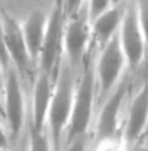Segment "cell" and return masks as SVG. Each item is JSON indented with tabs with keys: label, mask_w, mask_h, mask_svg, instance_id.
Returning a JSON list of instances; mask_svg holds the SVG:
<instances>
[{
	"label": "cell",
	"mask_w": 148,
	"mask_h": 151,
	"mask_svg": "<svg viewBox=\"0 0 148 151\" xmlns=\"http://www.w3.org/2000/svg\"><path fill=\"white\" fill-rule=\"evenodd\" d=\"M84 1L86 0H62V8H64L66 18H70L77 13H79Z\"/></svg>",
	"instance_id": "d6986e66"
},
{
	"label": "cell",
	"mask_w": 148,
	"mask_h": 151,
	"mask_svg": "<svg viewBox=\"0 0 148 151\" xmlns=\"http://www.w3.org/2000/svg\"><path fill=\"white\" fill-rule=\"evenodd\" d=\"M113 7H118V5H122L126 3V0H111Z\"/></svg>",
	"instance_id": "603a6c76"
},
{
	"label": "cell",
	"mask_w": 148,
	"mask_h": 151,
	"mask_svg": "<svg viewBox=\"0 0 148 151\" xmlns=\"http://www.w3.org/2000/svg\"><path fill=\"white\" fill-rule=\"evenodd\" d=\"M95 77L97 86V102H103L124 78L127 60L119 45L118 34L100 48L95 61Z\"/></svg>",
	"instance_id": "3957f363"
},
{
	"label": "cell",
	"mask_w": 148,
	"mask_h": 151,
	"mask_svg": "<svg viewBox=\"0 0 148 151\" xmlns=\"http://www.w3.org/2000/svg\"><path fill=\"white\" fill-rule=\"evenodd\" d=\"M86 14L90 24L94 22L96 18H99L105 12H108L111 8H113L111 0H86Z\"/></svg>",
	"instance_id": "2e32d148"
},
{
	"label": "cell",
	"mask_w": 148,
	"mask_h": 151,
	"mask_svg": "<svg viewBox=\"0 0 148 151\" xmlns=\"http://www.w3.org/2000/svg\"><path fill=\"white\" fill-rule=\"evenodd\" d=\"M65 24H66V16H65L61 3V4L56 5L52 13L48 16L46 37L43 40L39 61H38V67H39L40 72L52 76L53 70H55L60 56L64 52L62 43H64Z\"/></svg>",
	"instance_id": "ba28073f"
},
{
	"label": "cell",
	"mask_w": 148,
	"mask_h": 151,
	"mask_svg": "<svg viewBox=\"0 0 148 151\" xmlns=\"http://www.w3.org/2000/svg\"><path fill=\"white\" fill-rule=\"evenodd\" d=\"M91 40L92 31L86 11L84 13L81 11L73 17L66 18L62 50L68 59V64L73 69L84 64Z\"/></svg>",
	"instance_id": "8992f818"
},
{
	"label": "cell",
	"mask_w": 148,
	"mask_h": 151,
	"mask_svg": "<svg viewBox=\"0 0 148 151\" xmlns=\"http://www.w3.org/2000/svg\"><path fill=\"white\" fill-rule=\"evenodd\" d=\"M9 139H11V137L8 136L7 130L3 128L1 124H0V149L9 147Z\"/></svg>",
	"instance_id": "44dd1931"
},
{
	"label": "cell",
	"mask_w": 148,
	"mask_h": 151,
	"mask_svg": "<svg viewBox=\"0 0 148 151\" xmlns=\"http://www.w3.org/2000/svg\"><path fill=\"white\" fill-rule=\"evenodd\" d=\"M130 91V78L124 77L113 91L102 102L99 115L95 124L96 141L109 138L122 133L121 112Z\"/></svg>",
	"instance_id": "5b68a950"
},
{
	"label": "cell",
	"mask_w": 148,
	"mask_h": 151,
	"mask_svg": "<svg viewBox=\"0 0 148 151\" xmlns=\"http://www.w3.org/2000/svg\"><path fill=\"white\" fill-rule=\"evenodd\" d=\"M147 63H148V58H147Z\"/></svg>",
	"instance_id": "484cf974"
},
{
	"label": "cell",
	"mask_w": 148,
	"mask_h": 151,
	"mask_svg": "<svg viewBox=\"0 0 148 151\" xmlns=\"http://www.w3.org/2000/svg\"><path fill=\"white\" fill-rule=\"evenodd\" d=\"M148 128V77L143 80L139 89L131 96L127 107L122 134L127 146L143 139Z\"/></svg>",
	"instance_id": "9c48e42d"
},
{
	"label": "cell",
	"mask_w": 148,
	"mask_h": 151,
	"mask_svg": "<svg viewBox=\"0 0 148 151\" xmlns=\"http://www.w3.org/2000/svg\"><path fill=\"white\" fill-rule=\"evenodd\" d=\"M65 151H87V136H79L69 141Z\"/></svg>",
	"instance_id": "ffe728a7"
},
{
	"label": "cell",
	"mask_w": 148,
	"mask_h": 151,
	"mask_svg": "<svg viewBox=\"0 0 148 151\" xmlns=\"http://www.w3.org/2000/svg\"><path fill=\"white\" fill-rule=\"evenodd\" d=\"M29 151H53L48 133L46 130L30 129V145Z\"/></svg>",
	"instance_id": "5bb4252c"
},
{
	"label": "cell",
	"mask_w": 148,
	"mask_h": 151,
	"mask_svg": "<svg viewBox=\"0 0 148 151\" xmlns=\"http://www.w3.org/2000/svg\"><path fill=\"white\" fill-rule=\"evenodd\" d=\"M134 3H135V8H137L138 20H139L140 27L143 30L148 47V0H134Z\"/></svg>",
	"instance_id": "e0dca14e"
},
{
	"label": "cell",
	"mask_w": 148,
	"mask_h": 151,
	"mask_svg": "<svg viewBox=\"0 0 148 151\" xmlns=\"http://www.w3.org/2000/svg\"><path fill=\"white\" fill-rule=\"evenodd\" d=\"M53 89H55L53 77L39 70L34 81L33 98H31V129L34 130H44Z\"/></svg>",
	"instance_id": "8fae6325"
},
{
	"label": "cell",
	"mask_w": 148,
	"mask_h": 151,
	"mask_svg": "<svg viewBox=\"0 0 148 151\" xmlns=\"http://www.w3.org/2000/svg\"><path fill=\"white\" fill-rule=\"evenodd\" d=\"M126 151H148V145L147 143H134L131 146H127Z\"/></svg>",
	"instance_id": "7402d4cb"
},
{
	"label": "cell",
	"mask_w": 148,
	"mask_h": 151,
	"mask_svg": "<svg viewBox=\"0 0 148 151\" xmlns=\"http://www.w3.org/2000/svg\"><path fill=\"white\" fill-rule=\"evenodd\" d=\"M126 149H127V145H126V141L122 133L96 141L95 146V151H126Z\"/></svg>",
	"instance_id": "9a60e30c"
},
{
	"label": "cell",
	"mask_w": 148,
	"mask_h": 151,
	"mask_svg": "<svg viewBox=\"0 0 148 151\" xmlns=\"http://www.w3.org/2000/svg\"><path fill=\"white\" fill-rule=\"evenodd\" d=\"M75 83L77 81L73 76V68L70 65L68 64L60 69L55 81V89L47 116V128L53 151H60L61 149L62 134L66 132L70 121Z\"/></svg>",
	"instance_id": "6da1fadb"
},
{
	"label": "cell",
	"mask_w": 148,
	"mask_h": 151,
	"mask_svg": "<svg viewBox=\"0 0 148 151\" xmlns=\"http://www.w3.org/2000/svg\"><path fill=\"white\" fill-rule=\"evenodd\" d=\"M0 64H1L3 69L5 70V73L9 70V68L12 67V61L9 58V52L5 45V39H4V34H3V26H1V21H0Z\"/></svg>",
	"instance_id": "ac0fdd59"
},
{
	"label": "cell",
	"mask_w": 148,
	"mask_h": 151,
	"mask_svg": "<svg viewBox=\"0 0 148 151\" xmlns=\"http://www.w3.org/2000/svg\"><path fill=\"white\" fill-rule=\"evenodd\" d=\"M3 112L8 122L9 136L16 139L22 132L26 107L20 73L13 67L9 68V70L5 73V81L3 86Z\"/></svg>",
	"instance_id": "52a82bcc"
},
{
	"label": "cell",
	"mask_w": 148,
	"mask_h": 151,
	"mask_svg": "<svg viewBox=\"0 0 148 151\" xmlns=\"http://www.w3.org/2000/svg\"><path fill=\"white\" fill-rule=\"evenodd\" d=\"M0 151H12L9 147H4V149H0Z\"/></svg>",
	"instance_id": "d4e9b609"
},
{
	"label": "cell",
	"mask_w": 148,
	"mask_h": 151,
	"mask_svg": "<svg viewBox=\"0 0 148 151\" xmlns=\"http://www.w3.org/2000/svg\"><path fill=\"white\" fill-rule=\"evenodd\" d=\"M125 7L126 3L118 7H113L99 18H96L94 22H91L92 40L100 48L118 34L122 18H124Z\"/></svg>",
	"instance_id": "4fadbf2b"
},
{
	"label": "cell",
	"mask_w": 148,
	"mask_h": 151,
	"mask_svg": "<svg viewBox=\"0 0 148 151\" xmlns=\"http://www.w3.org/2000/svg\"><path fill=\"white\" fill-rule=\"evenodd\" d=\"M118 39L127 60V68L131 70L138 69L147 60L148 47L138 20L134 0L126 3L124 18L118 30Z\"/></svg>",
	"instance_id": "277c9868"
},
{
	"label": "cell",
	"mask_w": 148,
	"mask_h": 151,
	"mask_svg": "<svg viewBox=\"0 0 148 151\" xmlns=\"http://www.w3.org/2000/svg\"><path fill=\"white\" fill-rule=\"evenodd\" d=\"M96 100L97 86L95 65H91L90 61H84L83 72L75 83L73 109L66 129V143L75 137L87 136Z\"/></svg>",
	"instance_id": "7a4b0ae2"
},
{
	"label": "cell",
	"mask_w": 148,
	"mask_h": 151,
	"mask_svg": "<svg viewBox=\"0 0 148 151\" xmlns=\"http://www.w3.org/2000/svg\"><path fill=\"white\" fill-rule=\"evenodd\" d=\"M146 138H148V128H147V130H146V134H144V137H143V139H146ZM142 139V141H143ZM140 141V142H142Z\"/></svg>",
	"instance_id": "cb8c5ba5"
},
{
	"label": "cell",
	"mask_w": 148,
	"mask_h": 151,
	"mask_svg": "<svg viewBox=\"0 0 148 151\" xmlns=\"http://www.w3.org/2000/svg\"><path fill=\"white\" fill-rule=\"evenodd\" d=\"M21 24V29L25 38V42L29 48V53L31 56L34 65H38L40 51H42L43 40L46 37L47 24H48V16L40 9L30 12L24 18Z\"/></svg>",
	"instance_id": "7c38bea8"
},
{
	"label": "cell",
	"mask_w": 148,
	"mask_h": 151,
	"mask_svg": "<svg viewBox=\"0 0 148 151\" xmlns=\"http://www.w3.org/2000/svg\"><path fill=\"white\" fill-rule=\"evenodd\" d=\"M0 21H1L3 34L12 61V67L16 68V70L20 74H27L33 68L34 63L31 60L29 48L25 42L21 24L7 14L3 16Z\"/></svg>",
	"instance_id": "30bf717a"
}]
</instances>
